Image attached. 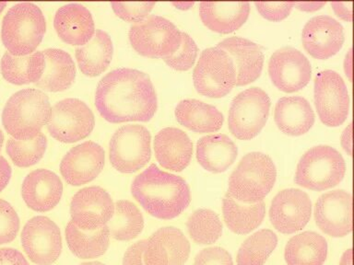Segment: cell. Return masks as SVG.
<instances>
[{"instance_id":"1","label":"cell","mask_w":354,"mask_h":265,"mask_svg":"<svg viewBox=\"0 0 354 265\" xmlns=\"http://www.w3.org/2000/svg\"><path fill=\"white\" fill-rule=\"evenodd\" d=\"M157 105L151 79L137 69H115L102 77L97 86L95 106L109 123H145L153 117Z\"/></svg>"},{"instance_id":"2","label":"cell","mask_w":354,"mask_h":265,"mask_svg":"<svg viewBox=\"0 0 354 265\" xmlns=\"http://www.w3.org/2000/svg\"><path fill=\"white\" fill-rule=\"evenodd\" d=\"M131 193L145 211L160 219L178 217L191 202L187 182L182 177L160 170L155 164L136 177Z\"/></svg>"},{"instance_id":"3","label":"cell","mask_w":354,"mask_h":265,"mask_svg":"<svg viewBox=\"0 0 354 265\" xmlns=\"http://www.w3.org/2000/svg\"><path fill=\"white\" fill-rule=\"evenodd\" d=\"M51 109L46 93L25 88L8 99L3 109V126L14 139L32 140L47 124Z\"/></svg>"},{"instance_id":"4","label":"cell","mask_w":354,"mask_h":265,"mask_svg":"<svg viewBox=\"0 0 354 265\" xmlns=\"http://www.w3.org/2000/svg\"><path fill=\"white\" fill-rule=\"evenodd\" d=\"M46 30V21L40 8L32 3H19L3 19L2 43L14 57H26L40 46Z\"/></svg>"},{"instance_id":"5","label":"cell","mask_w":354,"mask_h":265,"mask_svg":"<svg viewBox=\"0 0 354 265\" xmlns=\"http://www.w3.org/2000/svg\"><path fill=\"white\" fill-rule=\"evenodd\" d=\"M276 178L277 170L271 157L251 152L242 157L231 174L228 195L241 203H259L272 190Z\"/></svg>"},{"instance_id":"6","label":"cell","mask_w":354,"mask_h":265,"mask_svg":"<svg viewBox=\"0 0 354 265\" xmlns=\"http://www.w3.org/2000/svg\"><path fill=\"white\" fill-rule=\"evenodd\" d=\"M344 159L329 146L310 148L298 163L295 181L299 186L322 192L339 185L344 178Z\"/></svg>"},{"instance_id":"7","label":"cell","mask_w":354,"mask_h":265,"mask_svg":"<svg viewBox=\"0 0 354 265\" xmlns=\"http://www.w3.org/2000/svg\"><path fill=\"white\" fill-rule=\"evenodd\" d=\"M196 91L207 98H223L236 84L234 61L218 46L205 49L193 72Z\"/></svg>"},{"instance_id":"8","label":"cell","mask_w":354,"mask_h":265,"mask_svg":"<svg viewBox=\"0 0 354 265\" xmlns=\"http://www.w3.org/2000/svg\"><path fill=\"white\" fill-rule=\"evenodd\" d=\"M129 37L138 54L145 57L165 59L178 50L182 32L167 19L149 16L130 27Z\"/></svg>"},{"instance_id":"9","label":"cell","mask_w":354,"mask_h":265,"mask_svg":"<svg viewBox=\"0 0 354 265\" xmlns=\"http://www.w3.org/2000/svg\"><path fill=\"white\" fill-rule=\"evenodd\" d=\"M270 104V97L260 88H248L238 94L229 110L230 132L237 139H253L267 124Z\"/></svg>"},{"instance_id":"10","label":"cell","mask_w":354,"mask_h":265,"mask_svg":"<svg viewBox=\"0 0 354 265\" xmlns=\"http://www.w3.org/2000/svg\"><path fill=\"white\" fill-rule=\"evenodd\" d=\"M151 135L140 124H127L116 130L109 144L111 164L122 173H134L151 157Z\"/></svg>"},{"instance_id":"11","label":"cell","mask_w":354,"mask_h":265,"mask_svg":"<svg viewBox=\"0 0 354 265\" xmlns=\"http://www.w3.org/2000/svg\"><path fill=\"white\" fill-rule=\"evenodd\" d=\"M46 126L55 140L71 144L88 137L95 126V119L85 102L66 99L53 106Z\"/></svg>"},{"instance_id":"12","label":"cell","mask_w":354,"mask_h":265,"mask_svg":"<svg viewBox=\"0 0 354 265\" xmlns=\"http://www.w3.org/2000/svg\"><path fill=\"white\" fill-rule=\"evenodd\" d=\"M315 105L321 121L328 127L342 126L350 109L347 86L333 70L320 72L315 79Z\"/></svg>"},{"instance_id":"13","label":"cell","mask_w":354,"mask_h":265,"mask_svg":"<svg viewBox=\"0 0 354 265\" xmlns=\"http://www.w3.org/2000/svg\"><path fill=\"white\" fill-rule=\"evenodd\" d=\"M21 245L33 264L52 265L62 251L60 229L48 217H32L22 229Z\"/></svg>"},{"instance_id":"14","label":"cell","mask_w":354,"mask_h":265,"mask_svg":"<svg viewBox=\"0 0 354 265\" xmlns=\"http://www.w3.org/2000/svg\"><path fill=\"white\" fill-rule=\"evenodd\" d=\"M113 213V199L101 187L83 188L72 198L71 221L82 230L93 231L106 226Z\"/></svg>"},{"instance_id":"15","label":"cell","mask_w":354,"mask_h":265,"mask_svg":"<svg viewBox=\"0 0 354 265\" xmlns=\"http://www.w3.org/2000/svg\"><path fill=\"white\" fill-rule=\"evenodd\" d=\"M268 74L277 88L293 93L308 84L312 77L311 63L299 50L285 47L271 55Z\"/></svg>"},{"instance_id":"16","label":"cell","mask_w":354,"mask_h":265,"mask_svg":"<svg viewBox=\"0 0 354 265\" xmlns=\"http://www.w3.org/2000/svg\"><path fill=\"white\" fill-rule=\"evenodd\" d=\"M312 203L308 195L299 189H286L274 197L270 208V219L282 234H293L308 224Z\"/></svg>"},{"instance_id":"17","label":"cell","mask_w":354,"mask_h":265,"mask_svg":"<svg viewBox=\"0 0 354 265\" xmlns=\"http://www.w3.org/2000/svg\"><path fill=\"white\" fill-rule=\"evenodd\" d=\"M105 152L93 141L80 144L66 153L60 163V173L66 184L80 186L99 176L104 170Z\"/></svg>"},{"instance_id":"18","label":"cell","mask_w":354,"mask_h":265,"mask_svg":"<svg viewBox=\"0 0 354 265\" xmlns=\"http://www.w3.org/2000/svg\"><path fill=\"white\" fill-rule=\"evenodd\" d=\"M314 214L324 233L333 237L347 236L353 228L351 195L344 190L324 193L315 203Z\"/></svg>"},{"instance_id":"19","label":"cell","mask_w":354,"mask_h":265,"mask_svg":"<svg viewBox=\"0 0 354 265\" xmlns=\"http://www.w3.org/2000/svg\"><path fill=\"white\" fill-rule=\"evenodd\" d=\"M345 41L342 25L332 17H314L304 25L301 41L306 51L315 59L326 60L342 50Z\"/></svg>"},{"instance_id":"20","label":"cell","mask_w":354,"mask_h":265,"mask_svg":"<svg viewBox=\"0 0 354 265\" xmlns=\"http://www.w3.org/2000/svg\"><path fill=\"white\" fill-rule=\"evenodd\" d=\"M190 243L180 229L165 226L147 239L145 265H185L189 258Z\"/></svg>"},{"instance_id":"21","label":"cell","mask_w":354,"mask_h":265,"mask_svg":"<svg viewBox=\"0 0 354 265\" xmlns=\"http://www.w3.org/2000/svg\"><path fill=\"white\" fill-rule=\"evenodd\" d=\"M63 184L55 173L44 168L28 174L21 186L22 198L33 211L44 213L57 206L62 197Z\"/></svg>"},{"instance_id":"22","label":"cell","mask_w":354,"mask_h":265,"mask_svg":"<svg viewBox=\"0 0 354 265\" xmlns=\"http://www.w3.org/2000/svg\"><path fill=\"white\" fill-rule=\"evenodd\" d=\"M217 46L224 50L234 61L236 70L235 86L248 85L259 79L264 65V54L257 43L234 36L221 41Z\"/></svg>"},{"instance_id":"23","label":"cell","mask_w":354,"mask_h":265,"mask_svg":"<svg viewBox=\"0 0 354 265\" xmlns=\"http://www.w3.org/2000/svg\"><path fill=\"white\" fill-rule=\"evenodd\" d=\"M157 161L166 170L180 173L189 165L193 155V143L181 129L167 127L154 138Z\"/></svg>"},{"instance_id":"24","label":"cell","mask_w":354,"mask_h":265,"mask_svg":"<svg viewBox=\"0 0 354 265\" xmlns=\"http://www.w3.org/2000/svg\"><path fill=\"white\" fill-rule=\"evenodd\" d=\"M54 26L61 40L71 46H85L95 33L93 15L80 4L61 7L55 13Z\"/></svg>"},{"instance_id":"25","label":"cell","mask_w":354,"mask_h":265,"mask_svg":"<svg viewBox=\"0 0 354 265\" xmlns=\"http://www.w3.org/2000/svg\"><path fill=\"white\" fill-rule=\"evenodd\" d=\"M250 13L248 2H201L199 15L212 32L228 35L239 30Z\"/></svg>"},{"instance_id":"26","label":"cell","mask_w":354,"mask_h":265,"mask_svg":"<svg viewBox=\"0 0 354 265\" xmlns=\"http://www.w3.org/2000/svg\"><path fill=\"white\" fill-rule=\"evenodd\" d=\"M315 112L308 101L300 96L282 97L277 101L274 120L285 135L306 134L315 124Z\"/></svg>"},{"instance_id":"27","label":"cell","mask_w":354,"mask_h":265,"mask_svg":"<svg viewBox=\"0 0 354 265\" xmlns=\"http://www.w3.org/2000/svg\"><path fill=\"white\" fill-rule=\"evenodd\" d=\"M238 148L228 135L218 134L201 137L196 143V159L204 170L221 173L236 159Z\"/></svg>"},{"instance_id":"28","label":"cell","mask_w":354,"mask_h":265,"mask_svg":"<svg viewBox=\"0 0 354 265\" xmlns=\"http://www.w3.org/2000/svg\"><path fill=\"white\" fill-rule=\"evenodd\" d=\"M46 68L43 76L35 85L48 92H60L68 90L76 79V66L68 52L61 49L44 50Z\"/></svg>"},{"instance_id":"29","label":"cell","mask_w":354,"mask_h":265,"mask_svg":"<svg viewBox=\"0 0 354 265\" xmlns=\"http://www.w3.org/2000/svg\"><path fill=\"white\" fill-rule=\"evenodd\" d=\"M177 121L185 128L199 134L218 132L224 123L223 113L198 99H184L176 108Z\"/></svg>"},{"instance_id":"30","label":"cell","mask_w":354,"mask_h":265,"mask_svg":"<svg viewBox=\"0 0 354 265\" xmlns=\"http://www.w3.org/2000/svg\"><path fill=\"white\" fill-rule=\"evenodd\" d=\"M113 55L112 39L102 30H96L87 44L76 49V59L80 71L91 77H98L106 70Z\"/></svg>"},{"instance_id":"31","label":"cell","mask_w":354,"mask_h":265,"mask_svg":"<svg viewBox=\"0 0 354 265\" xmlns=\"http://www.w3.org/2000/svg\"><path fill=\"white\" fill-rule=\"evenodd\" d=\"M328 256L325 237L315 232L306 231L296 235L285 247V261L288 265H323Z\"/></svg>"},{"instance_id":"32","label":"cell","mask_w":354,"mask_h":265,"mask_svg":"<svg viewBox=\"0 0 354 265\" xmlns=\"http://www.w3.org/2000/svg\"><path fill=\"white\" fill-rule=\"evenodd\" d=\"M46 68V58L43 51H37L26 57H14L5 52L1 59L2 76L13 85H27L37 83Z\"/></svg>"},{"instance_id":"33","label":"cell","mask_w":354,"mask_h":265,"mask_svg":"<svg viewBox=\"0 0 354 265\" xmlns=\"http://www.w3.org/2000/svg\"><path fill=\"white\" fill-rule=\"evenodd\" d=\"M223 217L227 226L235 234L246 235L261 225L266 215L264 201L243 204L227 193L223 199Z\"/></svg>"},{"instance_id":"34","label":"cell","mask_w":354,"mask_h":265,"mask_svg":"<svg viewBox=\"0 0 354 265\" xmlns=\"http://www.w3.org/2000/svg\"><path fill=\"white\" fill-rule=\"evenodd\" d=\"M66 239L69 250L80 259H94L104 255L110 242L107 226L93 231H85L69 221L66 228Z\"/></svg>"},{"instance_id":"35","label":"cell","mask_w":354,"mask_h":265,"mask_svg":"<svg viewBox=\"0 0 354 265\" xmlns=\"http://www.w3.org/2000/svg\"><path fill=\"white\" fill-rule=\"evenodd\" d=\"M110 236L120 242L136 239L144 228L143 215L135 204L127 200L116 202L115 213L107 223Z\"/></svg>"},{"instance_id":"36","label":"cell","mask_w":354,"mask_h":265,"mask_svg":"<svg viewBox=\"0 0 354 265\" xmlns=\"http://www.w3.org/2000/svg\"><path fill=\"white\" fill-rule=\"evenodd\" d=\"M278 237L270 229H262L245 239L238 251V265H263L275 250Z\"/></svg>"},{"instance_id":"37","label":"cell","mask_w":354,"mask_h":265,"mask_svg":"<svg viewBox=\"0 0 354 265\" xmlns=\"http://www.w3.org/2000/svg\"><path fill=\"white\" fill-rule=\"evenodd\" d=\"M187 230L191 239L201 245L213 244L223 234V224L212 210L198 209L187 220Z\"/></svg>"},{"instance_id":"38","label":"cell","mask_w":354,"mask_h":265,"mask_svg":"<svg viewBox=\"0 0 354 265\" xmlns=\"http://www.w3.org/2000/svg\"><path fill=\"white\" fill-rule=\"evenodd\" d=\"M47 139L44 134H39L32 140H8L7 153L14 164L19 168H29L37 164L46 153Z\"/></svg>"},{"instance_id":"39","label":"cell","mask_w":354,"mask_h":265,"mask_svg":"<svg viewBox=\"0 0 354 265\" xmlns=\"http://www.w3.org/2000/svg\"><path fill=\"white\" fill-rule=\"evenodd\" d=\"M198 46L187 33L182 32V41L178 50L163 61L176 71H187L192 68L198 57Z\"/></svg>"},{"instance_id":"40","label":"cell","mask_w":354,"mask_h":265,"mask_svg":"<svg viewBox=\"0 0 354 265\" xmlns=\"http://www.w3.org/2000/svg\"><path fill=\"white\" fill-rule=\"evenodd\" d=\"M155 5V2H113L111 4L116 16L124 21L135 22V24L148 18Z\"/></svg>"},{"instance_id":"41","label":"cell","mask_w":354,"mask_h":265,"mask_svg":"<svg viewBox=\"0 0 354 265\" xmlns=\"http://www.w3.org/2000/svg\"><path fill=\"white\" fill-rule=\"evenodd\" d=\"M19 229L18 214L7 201L0 199V245L12 242Z\"/></svg>"},{"instance_id":"42","label":"cell","mask_w":354,"mask_h":265,"mask_svg":"<svg viewBox=\"0 0 354 265\" xmlns=\"http://www.w3.org/2000/svg\"><path fill=\"white\" fill-rule=\"evenodd\" d=\"M260 15L270 21H281L292 12L295 3L292 2H256Z\"/></svg>"},{"instance_id":"43","label":"cell","mask_w":354,"mask_h":265,"mask_svg":"<svg viewBox=\"0 0 354 265\" xmlns=\"http://www.w3.org/2000/svg\"><path fill=\"white\" fill-rule=\"evenodd\" d=\"M194 265H234L231 254L220 247L207 248L196 256Z\"/></svg>"},{"instance_id":"44","label":"cell","mask_w":354,"mask_h":265,"mask_svg":"<svg viewBox=\"0 0 354 265\" xmlns=\"http://www.w3.org/2000/svg\"><path fill=\"white\" fill-rule=\"evenodd\" d=\"M147 239L140 240L130 246L123 259V265H145L144 251H145Z\"/></svg>"},{"instance_id":"45","label":"cell","mask_w":354,"mask_h":265,"mask_svg":"<svg viewBox=\"0 0 354 265\" xmlns=\"http://www.w3.org/2000/svg\"><path fill=\"white\" fill-rule=\"evenodd\" d=\"M0 265H30L24 254L12 248H0Z\"/></svg>"},{"instance_id":"46","label":"cell","mask_w":354,"mask_h":265,"mask_svg":"<svg viewBox=\"0 0 354 265\" xmlns=\"http://www.w3.org/2000/svg\"><path fill=\"white\" fill-rule=\"evenodd\" d=\"M335 14L343 21L351 22L353 19V2L331 3Z\"/></svg>"},{"instance_id":"47","label":"cell","mask_w":354,"mask_h":265,"mask_svg":"<svg viewBox=\"0 0 354 265\" xmlns=\"http://www.w3.org/2000/svg\"><path fill=\"white\" fill-rule=\"evenodd\" d=\"M11 174L12 170L7 159L4 157H0V193L7 187L10 181Z\"/></svg>"},{"instance_id":"48","label":"cell","mask_w":354,"mask_h":265,"mask_svg":"<svg viewBox=\"0 0 354 265\" xmlns=\"http://www.w3.org/2000/svg\"><path fill=\"white\" fill-rule=\"evenodd\" d=\"M342 146L346 153L351 156L353 153V126L351 124L346 127L342 135Z\"/></svg>"},{"instance_id":"49","label":"cell","mask_w":354,"mask_h":265,"mask_svg":"<svg viewBox=\"0 0 354 265\" xmlns=\"http://www.w3.org/2000/svg\"><path fill=\"white\" fill-rule=\"evenodd\" d=\"M326 2H297L295 3V7L306 12H314L322 8Z\"/></svg>"},{"instance_id":"50","label":"cell","mask_w":354,"mask_h":265,"mask_svg":"<svg viewBox=\"0 0 354 265\" xmlns=\"http://www.w3.org/2000/svg\"><path fill=\"white\" fill-rule=\"evenodd\" d=\"M344 69L346 76H347L348 77V80L351 81V50H350V51L348 52V55H346Z\"/></svg>"},{"instance_id":"51","label":"cell","mask_w":354,"mask_h":265,"mask_svg":"<svg viewBox=\"0 0 354 265\" xmlns=\"http://www.w3.org/2000/svg\"><path fill=\"white\" fill-rule=\"evenodd\" d=\"M339 265H353V251H346L340 259Z\"/></svg>"},{"instance_id":"52","label":"cell","mask_w":354,"mask_h":265,"mask_svg":"<svg viewBox=\"0 0 354 265\" xmlns=\"http://www.w3.org/2000/svg\"><path fill=\"white\" fill-rule=\"evenodd\" d=\"M195 3L194 2H178V3H173L174 7L176 8H179V10H189V8H192Z\"/></svg>"},{"instance_id":"53","label":"cell","mask_w":354,"mask_h":265,"mask_svg":"<svg viewBox=\"0 0 354 265\" xmlns=\"http://www.w3.org/2000/svg\"><path fill=\"white\" fill-rule=\"evenodd\" d=\"M80 265H105V264H102V262H84V264H82Z\"/></svg>"},{"instance_id":"54","label":"cell","mask_w":354,"mask_h":265,"mask_svg":"<svg viewBox=\"0 0 354 265\" xmlns=\"http://www.w3.org/2000/svg\"><path fill=\"white\" fill-rule=\"evenodd\" d=\"M3 142H4V135H3V132L0 130V152H1Z\"/></svg>"},{"instance_id":"55","label":"cell","mask_w":354,"mask_h":265,"mask_svg":"<svg viewBox=\"0 0 354 265\" xmlns=\"http://www.w3.org/2000/svg\"><path fill=\"white\" fill-rule=\"evenodd\" d=\"M7 6V3L6 2H0V14H1L2 11L4 10V8Z\"/></svg>"}]
</instances>
